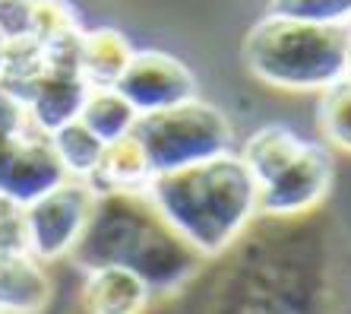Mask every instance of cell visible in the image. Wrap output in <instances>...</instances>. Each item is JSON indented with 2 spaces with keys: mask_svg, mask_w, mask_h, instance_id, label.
I'll return each instance as SVG.
<instances>
[{
  "mask_svg": "<svg viewBox=\"0 0 351 314\" xmlns=\"http://www.w3.org/2000/svg\"><path fill=\"white\" fill-rule=\"evenodd\" d=\"M73 260L82 270L123 267L143 276L152 295H171L193 280L206 257L168 225L146 190H101Z\"/></svg>",
  "mask_w": 351,
  "mask_h": 314,
  "instance_id": "obj_1",
  "label": "cell"
},
{
  "mask_svg": "<svg viewBox=\"0 0 351 314\" xmlns=\"http://www.w3.org/2000/svg\"><path fill=\"white\" fill-rule=\"evenodd\" d=\"M146 194L168 225L203 257L228 251L260 213V184L237 153L152 175Z\"/></svg>",
  "mask_w": 351,
  "mask_h": 314,
  "instance_id": "obj_2",
  "label": "cell"
},
{
  "mask_svg": "<svg viewBox=\"0 0 351 314\" xmlns=\"http://www.w3.org/2000/svg\"><path fill=\"white\" fill-rule=\"evenodd\" d=\"M351 25H326L266 13L244 38L247 70L288 92H323L348 74Z\"/></svg>",
  "mask_w": 351,
  "mask_h": 314,
  "instance_id": "obj_3",
  "label": "cell"
},
{
  "mask_svg": "<svg viewBox=\"0 0 351 314\" xmlns=\"http://www.w3.org/2000/svg\"><path fill=\"white\" fill-rule=\"evenodd\" d=\"M130 133L146 153L152 175L234 153V131L225 111L199 99L139 115Z\"/></svg>",
  "mask_w": 351,
  "mask_h": 314,
  "instance_id": "obj_4",
  "label": "cell"
},
{
  "mask_svg": "<svg viewBox=\"0 0 351 314\" xmlns=\"http://www.w3.org/2000/svg\"><path fill=\"white\" fill-rule=\"evenodd\" d=\"M92 207H95V188L86 178H66L38 200H32L29 207H23L29 251L41 260L73 254Z\"/></svg>",
  "mask_w": 351,
  "mask_h": 314,
  "instance_id": "obj_5",
  "label": "cell"
},
{
  "mask_svg": "<svg viewBox=\"0 0 351 314\" xmlns=\"http://www.w3.org/2000/svg\"><path fill=\"white\" fill-rule=\"evenodd\" d=\"M66 178L70 175L51 143V133H45L38 124L0 140V197L29 207Z\"/></svg>",
  "mask_w": 351,
  "mask_h": 314,
  "instance_id": "obj_6",
  "label": "cell"
},
{
  "mask_svg": "<svg viewBox=\"0 0 351 314\" xmlns=\"http://www.w3.org/2000/svg\"><path fill=\"white\" fill-rule=\"evenodd\" d=\"M114 89L136 108V115H152L196 99V76L187 64L165 51H133Z\"/></svg>",
  "mask_w": 351,
  "mask_h": 314,
  "instance_id": "obj_7",
  "label": "cell"
},
{
  "mask_svg": "<svg viewBox=\"0 0 351 314\" xmlns=\"http://www.w3.org/2000/svg\"><path fill=\"white\" fill-rule=\"evenodd\" d=\"M332 188V156L317 143H304V149L260 184V213L269 216H298L323 203Z\"/></svg>",
  "mask_w": 351,
  "mask_h": 314,
  "instance_id": "obj_8",
  "label": "cell"
},
{
  "mask_svg": "<svg viewBox=\"0 0 351 314\" xmlns=\"http://www.w3.org/2000/svg\"><path fill=\"white\" fill-rule=\"evenodd\" d=\"M92 86L82 80L80 70H41L32 83L25 86L19 99L29 105L32 121L45 133H54L58 127L76 121L82 111V102Z\"/></svg>",
  "mask_w": 351,
  "mask_h": 314,
  "instance_id": "obj_9",
  "label": "cell"
},
{
  "mask_svg": "<svg viewBox=\"0 0 351 314\" xmlns=\"http://www.w3.org/2000/svg\"><path fill=\"white\" fill-rule=\"evenodd\" d=\"M152 298L146 280L123 267H95L82 286L86 314H143Z\"/></svg>",
  "mask_w": 351,
  "mask_h": 314,
  "instance_id": "obj_10",
  "label": "cell"
},
{
  "mask_svg": "<svg viewBox=\"0 0 351 314\" xmlns=\"http://www.w3.org/2000/svg\"><path fill=\"white\" fill-rule=\"evenodd\" d=\"M51 302V280L32 251H0V311L38 314Z\"/></svg>",
  "mask_w": 351,
  "mask_h": 314,
  "instance_id": "obj_11",
  "label": "cell"
},
{
  "mask_svg": "<svg viewBox=\"0 0 351 314\" xmlns=\"http://www.w3.org/2000/svg\"><path fill=\"white\" fill-rule=\"evenodd\" d=\"M133 58V45L117 29H82L80 74L89 86H114Z\"/></svg>",
  "mask_w": 351,
  "mask_h": 314,
  "instance_id": "obj_12",
  "label": "cell"
},
{
  "mask_svg": "<svg viewBox=\"0 0 351 314\" xmlns=\"http://www.w3.org/2000/svg\"><path fill=\"white\" fill-rule=\"evenodd\" d=\"M149 181H152V168H149L146 153L133 133L108 143L101 166L89 178L95 194H101V190H146Z\"/></svg>",
  "mask_w": 351,
  "mask_h": 314,
  "instance_id": "obj_13",
  "label": "cell"
},
{
  "mask_svg": "<svg viewBox=\"0 0 351 314\" xmlns=\"http://www.w3.org/2000/svg\"><path fill=\"white\" fill-rule=\"evenodd\" d=\"M304 137H298L294 131L288 127H278V124H269L256 131L250 140L244 143V149L237 153V156L244 159V166L250 168V175L256 178V184H266L276 172L291 162L298 153L304 149Z\"/></svg>",
  "mask_w": 351,
  "mask_h": 314,
  "instance_id": "obj_14",
  "label": "cell"
},
{
  "mask_svg": "<svg viewBox=\"0 0 351 314\" xmlns=\"http://www.w3.org/2000/svg\"><path fill=\"white\" fill-rule=\"evenodd\" d=\"M136 117H139L136 108L123 99L114 86H92L86 102H82V111H80V121L89 127L105 146L121 140V137H127V133L133 131V124H136Z\"/></svg>",
  "mask_w": 351,
  "mask_h": 314,
  "instance_id": "obj_15",
  "label": "cell"
},
{
  "mask_svg": "<svg viewBox=\"0 0 351 314\" xmlns=\"http://www.w3.org/2000/svg\"><path fill=\"white\" fill-rule=\"evenodd\" d=\"M51 143L58 149V156L70 178H86L89 181L92 175L98 172V166H101V159H105V143L98 140L80 117L58 127L51 133Z\"/></svg>",
  "mask_w": 351,
  "mask_h": 314,
  "instance_id": "obj_16",
  "label": "cell"
},
{
  "mask_svg": "<svg viewBox=\"0 0 351 314\" xmlns=\"http://www.w3.org/2000/svg\"><path fill=\"white\" fill-rule=\"evenodd\" d=\"M317 117L326 140L335 149L351 153V74H345L342 80H335L332 86L323 89Z\"/></svg>",
  "mask_w": 351,
  "mask_h": 314,
  "instance_id": "obj_17",
  "label": "cell"
},
{
  "mask_svg": "<svg viewBox=\"0 0 351 314\" xmlns=\"http://www.w3.org/2000/svg\"><path fill=\"white\" fill-rule=\"evenodd\" d=\"M269 13L291 19H307V23L345 25L351 23V0H272Z\"/></svg>",
  "mask_w": 351,
  "mask_h": 314,
  "instance_id": "obj_18",
  "label": "cell"
},
{
  "mask_svg": "<svg viewBox=\"0 0 351 314\" xmlns=\"http://www.w3.org/2000/svg\"><path fill=\"white\" fill-rule=\"evenodd\" d=\"M35 0H0V35L3 42H25L32 38Z\"/></svg>",
  "mask_w": 351,
  "mask_h": 314,
  "instance_id": "obj_19",
  "label": "cell"
},
{
  "mask_svg": "<svg viewBox=\"0 0 351 314\" xmlns=\"http://www.w3.org/2000/svg\"><path fill=\"white\" fill-rule=\"evenodd\" d=\"M32 115H29V105L19 99L13 89L0 83V140H7L13 133H23L25 127H32Z\"/></svg>",
  "mask_w": 351,
  "mask_h": 314,
  "instance_id": "obj_20",
  "label": "cell"
},
{
  "mask_svg": "<svg viewBox=\"0 0 351 314\" xmlns=\"http://www.w3.org/2000/svg\"><path fill=\"white\" fill-rule=\"evenodd\" d=\"M3 64H7V42H3V35H0V76H3Z\"/></svg>",
  "mask_w": 351,
  "mask_h": 314,
  "instance_id": "obj_21",
  "label": "cell"
},
{
  "mask_svg": "<svg viewBox=\"0 0 351 314\" xmlns=\"http://www.w3.org/2000/svg\"><path fill=\"white\" fill-rule=\"evenodd\" d=\"M348 74H351V35H348Z\"/></svg>",
  "mask_w": 351,
  "mask_h": 314,
  "instance_id": "obj_22",
  "label": "cell"
},
{
  "mask_svg": "<svg viewBox=\"0 0 351 314\" xmlns=\"http://www.w3.org/2000/svg\"><path fill=\"white\" fill-rule=\"evenodd\" d=\"M0 314H3V311H0Z\"/></svg>",
  "mask_w": 351,
  "mask_h": 314,
  "instance_id": "obj_23",
  "label": "cell"
}]
</instances>
